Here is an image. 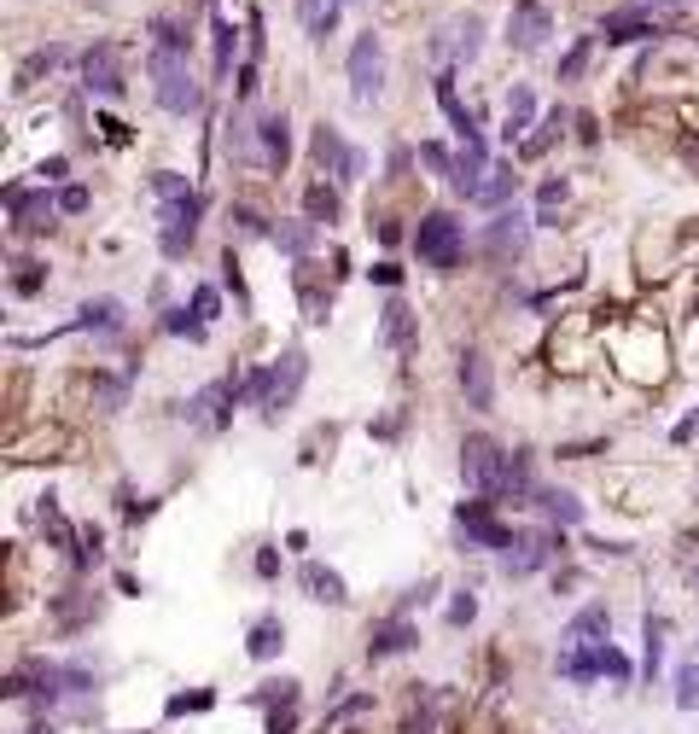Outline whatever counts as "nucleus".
I'll use <instances>...</instances> for the list:
<instances>
[{
	"instance_id": "obj_23",
	"label": "nucleus",
	"mask_w": 699,
	"mask_h": 734,
	"mask_svg": "<svg viewBox=\"0 0 699 734\" xmlns=\"http://www.w3.org/2000/svg\"><path fill=\"white\" fill-rule=\"evenodd\" d=\"M606 635H612V612L595 601V606H583V612L566 624V641H560V647H589V641H606Z\"/></svg>"
},
{
	"instance_id": "obj_29",
	"label": "nucleus",
	"mask_w": 699,
	"mask_h": 734,
	"mask_svg": "<svg viewBox=\"0 0 699 734\" xmlns=\"http://www.w3.org/2000/svg\"><path fill=\"white\" fill-rule=\"evenodd\" d=\"M665 618H659V612H647V618H641V670H647V682H653V676H659V665H665Z\"/></svg>"
},
{
	"instance_id": "obj_37",
	"label": "nucleus",
	"mask_w": 699,
	"mask_h": 734,
	"mask_svg": "<svg viewBox=\"0 0 699 734\" xmlns=\"http://www.w3.org/2000/svg\"><path fill=\"white\" fill-rule=\"evenodd\" d=\"M18 274H12V292H18V298H35V292H41V286H47V268L35 263V257H18Z\"/></svg>"
},
{
	"instance_id": "obj_46",
	"label": "nucleus",
	"mask_w": 699,
	"mask_h": 734,
	"mask_svg": "<svg viewBox=\"0 0 699 734\" xmlns=\"http://www.w3.org/2000/svg\"><path fill=\"white\" fill-rule=\"evenodd\" d=\"M472 618H478V595H472V589H461V595L449 601V624H455V630H466Z\"/></svg>"
},
{
	"instance_id": "obj_40",
	"label": "nucleus",
	"mask_w": 699,
	"mask_h": 734,
	"mask_svg": "<svg viewBox=\"0 0 699 734\" xmlns=\"http://www.w3.org/2000/svg\"><path fill=\"white\" fill-rule=\"evenodd\" d=\"M600 676H612L618 688H630V676H635V665L618 653V647H612V641H600Z\"/></svg>"
},
{
	"instance_id": "obj_2",
	"label": "nucleus",
	"mask_w": 699,
	"mask_h": 734,
	"mask_svg": "<svg viewBox=\"0 0 699 734\" xmlns=\"http://www.w3.org/2000/svg\"><path fill=\"white\" fill-rule=\"evenodd\" d=\"M414 251H420V263L426 268L449 274V268L461 263V251H466V228L449 216V210H432V216H420V228H414Z\"/></svg>"
},
{
	"instance_id": "obj_36",
	"label": "nucleus",
	"mask_w": 699,
	"mask_h": 734,
	"mask_svg": "<svg viewBox=\"0 0 699 734\" xmlns=\"http://www.w3.org/2000/svg\"><path fill=\"white\" fill-rule=\"evenodd\" d=\"M228 222H233V228H239L245 239H274L268 216H263V210H251V204H233V210H228Z\"/></svg>"
},
{
	"instance_id": "obj_56",
	"label": "nucleus",
	"mask_w": 699,
	"mask_h": 734,
	"mask_svg": "<svg viewBox=\"0 0 699 734\" xmlns=\"http://www.w3.org/2000/svg\"><path fill=\"white\" fill-rule=\"evenodd\" d=\"M18 734H59L53 723H30V729H18Z\"/></svg>"
},
{
	"instance_id": "obj_10",
	"label": "nucleus",
	"mask_w": 699,
	"mask_h": 734,
	"mask_svg": "<svg viewBox=\"0 0 699 734\" xmlns=\"http://www.w3.org/2000/svg\"><path fill=\"white\" fill-rule=\"evenodd\" d=\"M478 47H484V18H478V12H461V18H449V24L432 35V53L449 59V65H472Z\"/></svg>"
},
{
	"instance_id": "obj_42",
	"label": "nucleus",
	"mask_w": 699,
	"mask_h": 734,
	"mask_svg": "<svg viewBox=\"0 0 699 734\" xmlns=\"http://www.w3.org/2000/svg\"><path fill=\"white\" fill-rule=\"evenodd\" d=\"M676 711H699V665L676 670Z\"/></svg>"
},
{
	"instance_id": "obj_48",
	"label": "nucleus",
	"mask_w": 699,
	"mask_h": 734,
	"mask_svg": "<svg viewBox=\"0 0 699 734\" xmlns=\"http://www.w3.org/2000/svg\"><path fill=\"white\" fill-rule=\"evenodd\" d=\"M193 315H199V321H216V315H222V298H216V286H199V292H193Z\"/></svg>"
},
{
	"instance_id": "obj_12",
	"label": "nucleus",
	"mask_w": 699,
	"mask_h": 734,
	"mask_svg": "<svg viewBox=\"0 0 699 734\" xmlns=\"http://www.w3.org/2000/svg\"><path fill=\"white\" fill-rule=\"evenodd\" d=\"M6 210H12V234L30 239V234H41V228H53L59 199H47V187H41V193H30V187H6Z\"/></svg>"
},
{
	"instance_id": "obj_25",
	"label": "nucleus",
	"mask_w": 699,
	"mask_h": 734,
	"mask_svg": "<svg viewBox=\"0 0 699 734\" xmlns=\"http://www.w3.org/2000/svg\"><path fill=\"white\" fill-rule=\"evenodd\" d=\"M531 129H536V94L519 82L513 94H507V117H501V134L507 140H531Z\"/></svg>"
},
{
	"instance_id": "obj_32",
	"label": "nucleus",
	"mask_w": 699,
	"mask_h": 734,
	"mask_svg": "<svg viewBox=\"0 0 699 734\" xmlns=\"http://www.w3.org/2000/svg\"><path fill=\"white\" fill-rule=\"evenodd\" d=\"M164 333L187 338V344H204V338H210V321H199L193 309H164Z\"/></svg>"
},
{
	"instance_id": "obj_4",
	"label": "nucleus",
	"mask_w": 699,
	"mask_h": 734,
	"mask_svg": "<svg viewBox=\"0 0 699 734\" xmlns=\"http://www.w3.org/2000/svg\"><path fill=\"white\" fill-rule=\"evenodd\" d=\"M461 478L478 490V496H501V478H507V449H501L496 437H484V432H472L461 443Z\"/></svg>"
},
{
	"instance_id": "obj_45",
	"label": "nucleus",
	"mask_w": 699,
	"mask_h": 734,
	"mask_svg": "<svg viewBox=\"0 0 699 734\" xmlns=\"http://www.w3.org/2000/svg\"><path fill=\"white\" fill-rule=\"evenodd\" d=\"M420 164H426V169H437L443 181H455V158H449V152H443L437 140H426V146H420Z\"/></svg>"
},
{
	"instance_id": "obj_38",
	"label": "nucleus",
	"mask_w": 699,
	"mask_h": 734,
	"mask_svg": "<svg viewBox=\"0 0 699 734\" xmlns=\"http://www.w3.org/2000/svg\"><path fill=\"white\" fill-rule=\"evenodd\" d=\"M513 193H519V175H513L507 164H496V169H490V181H484V199H478V204H507Z\"/></svg>"
},
{
	"instance_id": "obj_13",
	"label": "nucleus",
	"mask_w": 699,
	"mask_h": 734,
	"mask_svg": "<svg viewBox=\"0 0 699 734\" xmlns=\"http://www.w3.org/2000/svg\"><path fill=\"white\" fill-rule=\"evenodd\" d=\"M455 379H461L466 408H478V414H490V408H496V373H490V362H484V350H461Z\"/></svg>"
},
{
	"instance_id": "obj_53",
	"label": "nucleus",
	"mask_w": 699,
	"mask_h": 734,
	"mask_svg": "<svg viewBox=\"0 0 699 734\" xmlns=\"http://www.w3.org/2000/svg\"><path fill=\"white\" fill-rule=\"evenodd\" d=\"M41 181H65L70 175V158H41V169H35Z\"/></svg>"
},
{
	"instance_id": "obj_24",
	"label": "nucleus",
	"mask_w": 699,
	"mask_h": 734,
	"mask_svg": "<svg viewBox=\"0 0 699 734\" xmlns=\"http://www.w3.org/2000/svg\"><path fill=\"white\" fill-rule=\"evenodd\" d=\"M59 65H70V47H65V41H53V47H35L30 59L18 65V94H30L35 82H41V76H53Z\"/></svg>"
},
{
	"instance_id": "obj_44",
	"label": "nucleus",
	"mask_w": 699,
	"mask_h": 734,
	"mask_svg": "<svg viewBox=\"0 0 699 734\" xmlns=\"http://www.w3.org/2000/svg\"><path fill=\"white\" fill-rule=\"evenodd\" d=\"M152 193L169 204V199H187L193 187H187V175H175V169H158V175H152Z\"/></svg>"
},
{
	"instance_id": "obj_9",
	"label": "nucleus",
	"mask_w": 699,
	"mask_h": 734,
	"mask_svg": "<svg viewBox=\"0 0 699 734\" xmlns=\"http://www.w3.org/2000/svg\"><path fill=\"white\" fill-rule=\"evenodd\" d=\"M82 88H88L94 100H123V94H129V76H123V59H117L111 41H94V47L82 53Z\"/></svg>"
},
{
	"instance_id": "obj_55",
	"label": "nucleus",
	"mask_w": 699,
	"mask_h": 734,
	"mask_svg": "<svg viewBox=\"0 0 699 734\" xmlns=\"http://www.w3.org/2000/svg\"><path fill=\"white\" fill-rule=\"evenodd\" d=\"M402 734H432V717H408V729Z\"/></svg>"
},
{
	"instance_id": "obj_35",
	"label": "nucleus",
	"mask_w": 699,
	"mask_h": 734,
	"mask_svg": "<svg viewBox=\"0 0 699 734\" xmlns=\"http://www.w3.org/2000/svg\"><path fill=\"white\" fill-rule=\"evenodd\" d=\"M560 204H566V181L554 175V181H542V193H536V228H554Z\"/></svg>"
},
{
	"instance_id": "obj_3",
	"label": "nucleus",
	"mask_w": 699,
	"mask_h": 734,
	"mask_svg": "<svg viewBox=\"0 0 699 734\" xmlns=\"http://www.w3.org/2000/svg\"><path fill=\"white\" fill-rule=\"evenodd\" d=\"M199 216H204V199H199V193L158 204V251H164L169 263H181V257L199 245Z\"/></svg>"
},
{
	"instance_id": "obj_6",
	"label": "nucleus",
	"mask_w": 699,
	"mask_h": 734,
	"mask_svg": "<svg viewBox=\"0 0 699 734\" xmlns=\"http://www.w3.org/2000/svg\"><path fill=\"white\" fill-rule=\"evenodd\" d=\"M560 554H566L560 525H548V531H519V536H513V548L501 554V571H507V577H531V571L554 566Z\"/></svg>"
},
{
	"instance_id": "obj_34",
	"label": "nucleus",
	"mask_w": 699,
	"mask_h": 734,
	"mask_svg": "<svg viewBox=\"0 0 699 734\" xmlns=\"http://www.w3.org/2000/svg\"><path fill=\"white\" fill-rule=\"evenodd\" d=\"M560 129H566V111H548V117H542V123L531 129V140H525L519 152H525V158H542V152H548V146L560 140Z\"/></svg>"
},
{
	"instance_id": "obj_17",
	"label": "nucleus",
	"mask_w": 699,
	"mask_h": 734,
	"mask_svg": "<svg viewBox=\"0 0 699 734\" xmlns=\"http://www.w3.org/2000/svg\"><path fill=\"white\" fill-rule=\"evenodd\" d=\"M525 245H531V228H525V216H519V210H501L496 222L484 228V251H490V257H501V263L525 257Z\"/></svg>"
},
{
	"instance_id": "obj_47",
	"label": "nucleus",
	"mask_w": 699,
	"mask_h": 734,
	"mask_svg": "<svg viewBox=\"0 0 699 734\" xmlns=\"http://www.w3.org/2000/svg\"><path fill=\"white\" fill-rule=\"evenodd\" d=\"M222 280L233 286V298H239V309H251V298H245V280H239V257H233V245L222 251Z\"/></svg>"
},
{
	"instance_id": "obj_41",
	"label": "nucleus",
	"mask_w": 699,
	"mask_h": 734,
	"mask_svg": "<svg viewBox=\"0 0 699 734\" xmlns=\"http://www.w3.org/2000/svg\"><path fill=\"white\" fill-rule=\"evenodd\" d=\"M589 53H595V35H577V41H571V53L560 59V82H577L583 65H589Z\"/></svg>"
},
{
	"instance_id": "obj_30",
	"label": "nucleus",
	"mask_w": 699,
	"mask_h": 734,
	"mask_svg": "<svg viewBox=\"0 0 699 734\" xmlns=\"http://www.w3.org/2000/svg\"><path fill=\"white\" fill-rule=\"evenodd\" d=\"M210 47H216V82H228L233 76V53H239V30H233L228 18H222V12H216V18H210Z\"/></svg>"
},
{
	"instance_id": "obj_49",
	"label": "nucleus",
	"mask_w": 699,
	"mask_h": 734,
	"mask_svg": "<svg viewBox=\"0 0 699 734\" xmlns=\"http://www.w3.org/2000/svg\"><path fill=\"white\" fill-rule=\"evenodd\" d=\"M59 210H65V216H82V210H88V187H65V193H59Z\"/></svg>"
},
{
	"instance_id": "obj_8",
	"label": "nucleus",
	"mask_w": 699,
	"mask_h": 734,
	"mask_svg": "<svg viewBox=\"0 0 699 734\" xmlns=\"http://www.w3.org/2000/svg\"><path fill=\"white\" fill-rule=\"evenodd\" d=\"M309 158H315L321 175H338L344 187H350V181H362V152H356V146H344V134H338L333 123H315V134H309Z\"/></svg>"
},
{
	"instance_id": "obj_50",
	"label": "nucleus",
	"mask_w": 699,
	"mask_h": 734,
	"mask_svg": "<svg viewBox=\"0 0 699 734\" xmlns=\"http://www.w3.org/2000/svg\"><path fill=\"white\" fill-rule=\"evenodd\" d=\"M94 129H105V140H111V146H129V140H134V134H129V123H117V117H100Z\"/></svg>"
},
{
	"instance_id": "obj_7",
	"label": "nucleus",
	"mask_w": 699,
	"mask_h": 734,
	"mask_svg": "<svg viewBox=\"0 0 699 734\" xmlns=\"http://www.w3.org/2000/svg\"><path fill=\"white\" fill-rule=\"evenodd\" d=\"M379 88H385V41L373 30L356 35V47H350V100L356 105H373L379 100Z\"/></svg>"
},
{
	"instance_id": "obj_52",
	"label": "nucleus",
	"mask_w": 699,
	"mask_h": 734,
	"mask_svg": "<svg viewBox=\"0 0 699 734\" xmlns=\"http://www.w3.org/2000/svg\"><path fill=\"white\" fill-rule=\"evenodd\" d=\"M257 577H263V583L280 577V554H274V548H257Z\"/></svg>"
},
{
	"instance_id": "obj_22",
	"label": "nucleus",
	"mask_w": 699,
	"mask_h": 734,
	"mask_svg": "<svg viewBox=\"0 0 699 734\" xmlns=\"http://www.w3.org/2000/svg\"><path fill=\"white\" fill-rule=\"evenodd\" d=\"M280 647H286V618L263 612V618L251 624V635H245V653H251L257 665H268V659H280Z\"/></svg>"
},
{
	"instance_id": "obj_16",
	"label": "nucleus",
	"mask_w": 699,
	"mask_h": 734,
	"mask_svg": "<svg viewBox=\"0 0 699 734\" xmlns=\"http://www.w3.org/2000/svg\"><path fill=\"white\" fill-rule=\"evenodd\" d=\"M408 647H420V630H414V618H402V612L379 618V624L367 630V659H373V665H379V659H397Z\"/></svg>"
},
{
	"instance_id": "obj_57",
	"label": "nucleus",
	"mask_w": 699,
	"mask_h": 734,
	"mask_svg": "<svg viewBox=\"0 0 699 734\" xmlns=\"http://www.w3.org/2000/svg\"><path fill=\"white\" fill-rule=\"evenodd\" d=\"M653 6H688V0H653Z\"/></svg>"
},
{
	"instance_id": "obj_18",
	"label": "nucleus",
	"mask_w": 699,
	"mask_h": 734,
	"mask_svg": "<svg viewBox=\"0 0 699 734\" xmlns=\"http://www.w3.org/2000/svg\"><path fill=\"white\" fill-rule=\"evenodd\" d=\"M303 373H309V356H303V350H286V356L274 362V397H268V408H263L268 420H274L280 408H292V402H298Z\"/></svg>"
},
{
	"instance_id": "obj_19",
	"label": "nucleus",
	"mask_w": 699,
	"mask_h": 734,
	"mask_svg": "<svg viewBox=\"0 0 699 734\" xmlns=\"http://www.w3.org/2000/svg\"><path fill=\"white\" fill-rule=\"evenodd\" d=\"M379 344H391V350H414L420 344V321H414V309L402 298H391L379 309Z\"/></svg>"
},
{
	"instance_id": "obj_20",
	"label": "nucleus",
	"mask_w": 699,
	"mask_h": 734,
	"mask_svg": "<svg viewBox=\"0 0 699 734\" xmlns=\"http://www.w3.org/2000/svg\"><path fill=\"white\" fill-rule=\"evenodd\" d=\"M298 583L309 589V601H321V606H350V583H344L333 566H321V560H303Z\"/></svg>"
},
{
	"instance_id": "obj_28",
	"label": "nucleus",
	"mask_w": 699,
	"mask_h": 734,
	"mask_svg": "<svg viewBox=\"0 0 699 734\" xmlns=\"http://www.w3.org/2000/svg\"><path fill=\"white\" fill-rule=\"evenodd\" d=\"M298 12H303L309 41H327L338 30V18H344V0H298Z\"/></svg>"
},
{
	"instance_id": "obj_14",
	"label": "nucleus",
	"mask_w": 699,
	"mask_h": 734,
	"mask_svg": "<svg viewBox=\"0 0 699 734\" xmlns=\"http://www.w3.org/2000/svg\"><path fill=\"white\" fill-rule=\"evenodd\" d=\"M257 158L268 169V175H280L286 169V158H292V123H286V111H263L257 117Z\"/></svg>"
},
{
	"instance_id": "obj_54",
	"label": "nucleus",
	"mask_w": 699,
	"mask_h": 734,
	"mask_svg": "<svg viewBox=\"0 0 699 734\" xmlns=\"http://www.w3.org/2000/svg\"><path fill=\"white\" fill-rule=\"evenodd\" d=\"M257 94V65H239V100H251Z\"/></svg>"
},
{
	"instance_id": "obj_27",
	"label": "nucleus",
	"mask_w": 699,
	"mask_h": 734,
	"mask_svg": "<svg viewBox=\"0 0 699 734\" xmlns=\"http://www.w3.org/2000/svg\"><path fill=\"white\" fill-rule=\"evenodd\" d=\"M536 507H542V513H548V525H560V531H566V525H583V501L571 496V490L542 484V490H536Z\"/></svg>"
},
{
	"instance_id": "obj_26",
	"label": "nucleus",
	"mask_w": 699,
	"mask_h": 734,
	"mask_svg": "<svg viewBox=\"0 0 699 734\" xmlns=\"http://www.w3.org/2000/svg\"><path fill=\"white\" fill-rule=\"evenodd\" d=\"M315 239H321V222H315V216L274 222V245H280V251H292V257H309V251H315Z\"/></svg>"
},
{
	"instance_id": "obj_21",
	"label": "nucleus",
	"mask_w": 699,
	"mask_h": 734,
	"mask_svg": "<svg viewBox=\"0 0 699 734\" xmlns=\"http://www.w3.org/2000/svg\"><path fill=\"white\" fill-rule=\"evenodd\" d=\"M76 333H105V338H117L123 333V303L117 298H88L82 309H76V321H70Z\"/></svg>"
},
{
	"instance_id": "obj_33",
	"label": "nucleus",
	"mask_w": 699,
	"mask_h": 734,
	"mask_svg": "<svg viewBox=\"0 0 699 734\" xmlns=\"http://www.w3.org/2000/svg\"><path fill=\"white\" fill-rule=\"evenodd\" d=\"M268 397H274V367H251L239 379V402L245 408H268Z\"/></svg>"
},
{
	"instance_id": "obj_51",
	"label": "nucleus",
	"mask_w": 699,
	"mask_h": 734,
	"mask_svg": "<svg viewBox=\"0 0 699 734\" xmlns=\"http://www.w3.org/2000/svg\"><path fill=\"white\" fill-rule=\"evenodd\" d=\"M367 274H373L379 286H391V292H397V286H402V268L391 263V257H385V263H373V268H367Z\"/></svg>"
},
{
	"instance_id": "obj_15",
	"label": "nucleus",
	"mask_w": 699,
	"mask_h": 734,
	"mask_svg": "<svg viewBox=\"0 0 699 734\" xmlns=\"http://www.w3.org/2000/svg\"><path fill=\"white\" fill-rule=\"evenodd\" d=\"M600 35H606V47L653 41V35H659V18H653L647 6H618V12H606V18H600Z\"/></svg>"
},
{
	"instance_id": "obj_5",
	"label": "nucleus",
	"mask_w": 699,
	"mask_h": 734,
	"mask_svg": "<svg viewBox=\"0 0 699 734\" xmlns=\"http://www.w3.org/2000/svg\"><path fill=\"white\" fill-rule=\"evenodd\" d=\"M455 536H461L466 548H490V554H507L519 531H507V525L496 519V501L478 496V501H461V507H455Z\"/></svg>"
},
{
	"instance_id": "obj_43",
	"label": "nucleus",
	"mask_w": 699,
	"mask_h": 734,
	"mask_svg": "<svg viewBox=\"0 0 699 734\" xmlns=\"http://www.w3.org/2000/svg\"><path fill=\"white\" fill-rule=\"evenodd\" d=\"M76 542H82V548H76V566L88 571V566H100V554H105V536L94 531V525H82V531H76Z\"/></svg>"
},
{
	"instance_id": "obj_31",
	"label": "nucleus",
	"mask_w": 699,
	"mask_h": 734,
	"mask_svg": "<svg viewBox=\"0 0 699 734\" xmlns=\"http://www.w3.org/2000/svg\"><path fill=\"white\" fill-rule=\"evenodd\" d=\"M303 210H309L315 222H327V228H333L338 216H344V199H338V193H333V187H327V181H315V187L303 193Z\"/></svg>"
},
{
	"instance_id": "obj_1",
	"label": "nucleus",
	"mask_w": 699,
	"mask_h": 734,
	"mask_svg": "<svg viewBox=\"0 0 699 734\" xmlns=\"http://www.w3.org/2000/svg\"><path fill=\"white\" fill-rule=\"evenodd\" d=\"M146 70H152V100L164 105L169 117H193V111L204 105V82L193 76L187 53H164V47H152Z\"/></svg>"
},
{
	"instance_id": "obj_39",
	"label": "nucleus",
	"mask_w": 699,
	"mask_h": 734,
	"mask_svg": "<svg viewBox=\"0 0 699 734\" xmlns=\"http://www.w3.org/2000/svg\"><path fill=\"white\" fill-rule=\"evenodd\" d=\"M152 41H158L164 53H187V47H193V35L181 30L175 18H152Z\"/></svg>"
},
{
	"instance_id": "obj_11",
	"label": "nucleus",
	"mask_w": 699,
	"mask_h": 734,
	"mask_svg": "<svg viewBox=\"0 0 699 734\" xmlns=\"http://www.w3.org/2000/svg\"><path fill=\"white\" fill-rule=\"evenodd\" d=\"M548 35H554V12H548L542 0H519L513 18H507V47H513V53H536Z\"/></svg>"
}]
</instances>
